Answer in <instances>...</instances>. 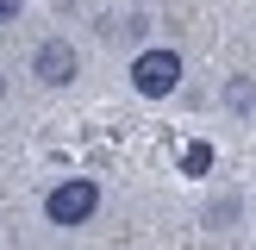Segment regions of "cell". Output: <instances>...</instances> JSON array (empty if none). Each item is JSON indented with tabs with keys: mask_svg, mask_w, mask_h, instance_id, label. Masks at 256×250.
I'll return each instance as SVG.
<instances>
[{
	"mask_svg": "<svg viewBox=\"0 0 256 250\" xmlns=\"http://www.w3.org/2000/svg\"><path fill=\"white\" fill-rule=\"evenodd\" d=\"M225 106H232V112H250V106H256V82H250V75H232V88H225Z\"/></svg>",
	"mask_w": 256,
	"mask_h": 250,
	"instance_id": "4",
	"label": "cell"
},
{
	"mask_svg": "<svg viewBox=\"0 0 256 250\" xmlns=\"http://www.w3.org/2000/svg\"><path fill=\"white\" fill-rule=\"evenodd\" d=\"M12 12H19V0H0V19H12Z\"/></svg>",
	"mask_w": 256,
	"mask_h": 250,
	"instance_id": "6",
	"label": "cell"
},
{
	"mask_svg": "<svg viewBox=\"0 0 256 250\" xmlns=\"http://www.w3.org/2000/svg\"><path fill=\"white\" fill-rule=\"evenodd\" d=\"M182 175H212V144H188L182 150Z\"/></svg>",
	"mask_w": 256,
	"mask_h": 250,
	"instance_id": "5",
	"label": "cell"
},
{
	"mask_svg": "<svg viewBox=\"0 0 256 250\" xmlns=\"http://www.w3.org/2000/svg\"><path fill=\"white\" fill-rule=\"evenodd\" d=\"M0 94H6V75H0Z\"/></svg>",
	"mask_w": 256,
	"mask_h": 250,
	"instance_id": "7",
	"label": "cell"
},
{
	"mask_svg": "<svg viewBox=\"0 0 256 250\" xmlns=\"http://www.w3.org/2000/svg\"><path fill=\"white\" fill-rule=\"evenodd\" d=\"M100 206V182H88V175H69V182H56L44 194V219L50 225H88Z\"/></svg>",
	"mask_w": 256,
	"mask_h": 250,
	"instance_id": "1",
	"label": "cell"
},
{
	"mask_svg": "<svg viewBox=\"0 0 256 250\" xmlns=\"http://www.w3.org/2000/svg\"><path fill=\"white\" fill-rule=\"evenodd\" d=\"M75 69H82V56H75V44H62V38H44V44L32 50V75L44 88H69Z\"/></svg>",
	"mask_w": 256,
	"mask_h": 250,
	"instance_id": "3",
	"label": "cell"
},
{
	"mask_svg": "<svg viewBox=\"0 0 256 250\" xmlns=\"http://www.w3.org/2000/svg\"><path fill=\"white\" fill-rule=\"evenodd\" d=\"M132 88L144 100L175 94V88H182V56H175V50H144V56L132 62Z\"/></svg>",
	"mask_w": 256,
	"mask_h": 250,
	"instance_id": "2",
	"label": "cell"
}]
</instances>
